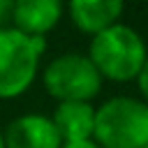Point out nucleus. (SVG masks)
I'll use <instances>...</instances> for the list:
<instances>
[{
	"mask_svg": "<svg viewBox=\"0 0 148 148\" xmlns=\"http://www.w3.org/2000/svg\"><path fill=\"white\" fill-rule=\"evenodd\" d=\"M42 83L56 102H92L104 81L86 53L67 51L46 62Z\"/></svg>",
	"mask_w": 148,
	"mask_h": 148,
	"instance_id": "obj_4",
	"label": "nucleus"
},
{
	"mask_svg": "<svg viewBox=\"0 0 148 148\" xmlns=\"http://www.w3.org/2000/svg\"><path fill=\"white\" fill-rule=\"evenodd\" d=\"M92 141L99 148H146L148 104L141 97L116 95L95 106Z\"/></svg>",
	"mask_w": 148,
	"mask_h": 148,
	"instance_id": "obj_2",
	"label": "nucleus"
},
{
	"mask_svg": "<svg viewBox=\"0 0 148 148\" xmlns=\"http://www.w3.org/2000/svg\"><path fill=\"white\" fill-rule=\"evenodd\" d=\"M12 7H14L12 0H0V28H7L12 18Z\"/></svg>",
	"mask_w": 148,
	"mask_h": 148,
	"instance_id": "obj_10",
	"label": "nucleus"
},
{
	"mask_svg": "<svg viewBox=\"0 0 148 148\" xmlns=\"http://www.w3.org/2000/svg\"><path fill=\"white\" fill-rule=\"evenodd\" d=\"M146 148H148V146H146Z\"/></svg>",
	"mask_w": 148,
	"mask_h": 148,
	"instance_id": "obj_13",
	"label": "nucleus"
},
{
	"mask_svg": "<svg viewBox=\"0 0 148 148\" xmlns=\"http://www.w3.org/2000/svg\"><path fill=\"white\" fill-rule=\"evenodd\" d=\"M62 2L58 0H16L12 7V28L28 37H46L62 18Z\"/></svg>",
	"mask_w": 148,
	"mask_h": 148,
	"instance_id": "obj_6",
	"label": "nucleus"
},
{
	"mask_svg": "<svg viewBox=\"0 0 148 148\" xmlns=\"http://www.w3.org/2000/svg\"><path fill=\"white\" fill-rule=\"evenodd\" d=\"M46 37H28L12 25L0 28V99H16L35 83Z\"/></svg>",
	"mask_w": 148,
	"mask_h": 148,
	"instance_id": "obj_3",
	"label": "nucleus"
},
{
	"mask_svg": "<svg viewBox=\"0 0 148 148\" xmlns=\"http://www.w3.org/2000/svg\"><path fill=\"white\" fill-rule=\"evenodd\" d=\"M62 148H99L92 139L90 141H76V143H62Z\"/></svg>",
	"mask_w": 148,
	"mask_h": 148,
	"instance_id": "obj_11",
	"label": "nucleus"
},
{
	"mask_svg": "<svg viewBox=\"0 0 148 148\" xmlns=\"http://www.w3.org/2000/svg\"><path fill=\"white\" fill-rule=\"evenodd\" d=\"M51 120L62 143L90 141L95 130V106L92 102H58Z\"/></svg>",
	"mask_w": 148,
	"mask_h": 148,
	"instance_id": "obj_8",
	"label": "nucleus"
},
{
	"mask_svg": "<svg viewBox=\"0 0 148 148\" xmlns=\"http://www.w3.org/2000/svg\"><path fill=\"white\" fill-rule=\"evenodd\" d=\"M0 148H5V141H2V130H0Z\"/></svg>",
	"mask_w": 148,
	"mask_h": 148,
	"instance_id": "obj_12",
	"label": "nucleus"
},
{
	"mask_svg": "<svg viewBox=\"0 0 148 148\" xmlns=\"http://www.w3.org/2000/svg\"><path fill=\"white\" fill-rule=\"evenodd\" d=\"M123 12L125 5L120 0H72L67 5V16L72 25L90 37L120 23Z\"/></svg>",
	"mask_w": 148,
	"mask_h": 148,
	"instance_id": "obj_7",
	"label": "nucleus"
},
{
	"mask_svg": "<svg viewBox=\"0 0 148 148\" xmlns=\"http://www.w3.org/2000/svg\"><path fill=\"white\" fill-rule=\"evenodd\" d=\"M5 148H62V139L46 113H23L2 130Z\"/></svg>",
	"mask_w": 148,
	"mask_h": 148,
	"instance_id": "obj_5",
	"label": "nucleus"
},
{
	"mask_svg": "<svg viewBox=\"0 0 148 148\" xmlns=\"http://www.w3.org/2000/svg\"><path fill=\"white\" fill-rule=\"evenodd\" d=\"M86 56L99 72L102 81L130 83L136 81L139 72L146 65L148 44L139 30L120 21L104 32L90 37Z\"/></svg>",
	"mask_w": 148,
	"mask_h": 148,
	"instance_id": "obj_1",
	"label": "nucleus"
},
{
	"mask_svg": "<svg viewBox=\"0 0 148 148\" xmlns=\"http://www.w3.org/2000/svg\"><path fill=\"white\" fill-rule=\"evenodd\" d=\"M136 86H139V95H141V99L148 104V58H146L143 69H141L139 76H136Z\"/></svg>",
	"mask_w": 148,
	"mask_h": 148,
	"instance_id": "obj_9",
	"label": "nucleus"
}]
</instances>
